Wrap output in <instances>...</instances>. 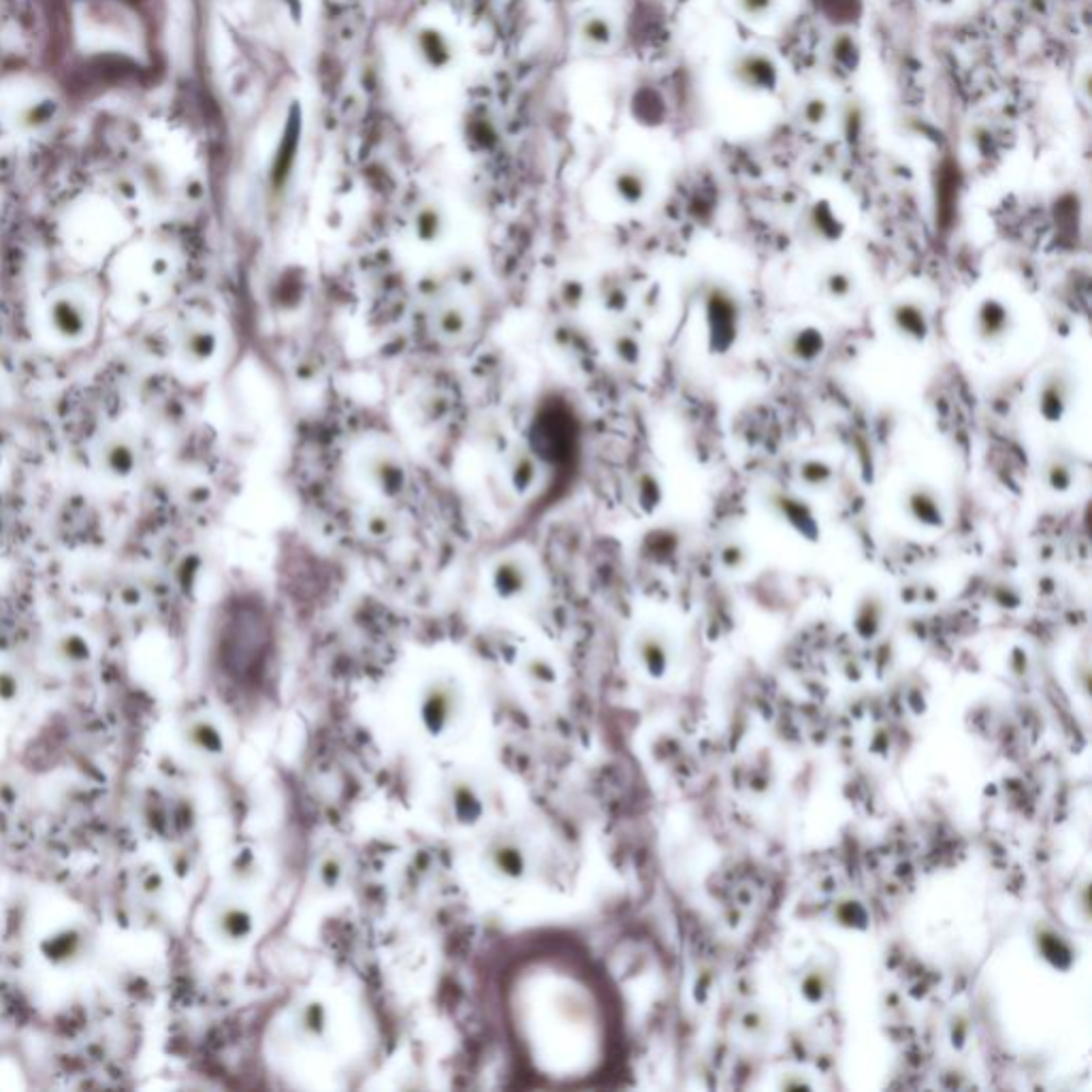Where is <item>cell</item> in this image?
<instances>
[{
    "instance_id": "6da1fadb",
    "label": "cell",
    "mask_w": 1092,
    "mask_h": 1092,
    "mask_svg": "<svg viewBox=\"0 0 1092 1092\" xmlns=\"http://www.w3.org/2000/svg\"><path fill=\"white\" fill-rule=\"evenodd\" d=\"M700 314L711 355H728L743 329V302L726 283H711L700 293Z\"/></svg>"
},
{
    "instance_id": "7a4b0ae2",
    "label": "cell",
    "mask_w": 1092,
    "mask_h": 1092,
    "mask_svg": "<svg viewBox=\"0 0 1092 1092\" xmlns=\"http://www.w3.org/2000/svg\"><path fill=\"white\" fill-rule=\"evenodd\" d=\"M463 687L453 677L440 675L421 687L416 700V715L423 730L429 736L438 738L457 726V721L463 715Z\"/></svg>"
},
{
    "instance_id": "3957f363",
    "label": "cell",
    "mask_w": 1092,
    "mask_h": 1092,
    "mask_svg": "<svg viewBox=\"0 0 1092 1092\" xmlns=\"http://www.w3.org/2000/svg\"><path fill=\"white\" fill-rule=\"evenodd\" d=\"M1077 399V378L1064 363L1045 368L1035 387V412L1047 425L1062 423Z\"/></svg>"
},
{
    "instance_id": "277c9868",
    "label": "cell",
    "mask_w": 1092,
    "mask_h": 1092,
    "mask_svg": "<svg viewBox=\"0 0 1092 1092\" xmlns=\"http://www.w3.org/2000/svg\"><path fill=\"white\" fill-rule=\"evenodd\" d=\"M489 587L501 602H518L533 592V566L521 551H504L489 566Z\"/></svg>"
},
{
    "instance_id": "5b68a950",
    "label": "cell",
    "mask_w": 1092,
    "mask_h": 1092,
    "mask_svg": "<svg viewBox=\"0 0 1092 1092\" xmlns=\"http://www.w3.org/2000/svg\"><path fill=\"white\" fill-rule=\"evenodd\" d=\"M1016 331V314L1009 302L996 295L982 297L971 312V336L984 348L1003 346Z\"/></svg>"
},
{
    "instance_id": "8992f818",
    "label": "cell",
    "mask_w": 1092,
    "mask_h": 1092,
    "mask_svg": "<svg viewBox=\"0 0 1092 1092\" xmlns=\"http://www.w3.org/2000/svg\"><path fill=\"white\" fill-rule=\"evenodd\" d=\"M901 510L911 525L926 531H939L948 525V501L941 489L926 480L909 482L903 489Z\"/></svg>"
},
{
    "instance_id": "52a82bcc",
    "label": "cell",
    "mask_w": 1092,
    "mask_h": 1092,
    "mask_svg": "<svg viewBox=\"0 0 1092 1092\" xmlns=\"http://www.w3.org/2000/svg\"><path fill=\"white\" fill-rule=\"evenodd\" d=\"M359 467H361L365 482L385 499H397L408 489V482H410L408 465L393 450H387V448L368 450L361 457Z\"/></svg>"
},
{
    "instance_id": "ba28073f",
    "label": "cell",
    "mask_w": 1092,
    "mask_h": 1092,
    "mask_svg": "<svg viewBox=\"0 0 1092 1092\" xmlns=\"http://www.w3.org/2000/svg\"><path fill=\"white\" fill-rule=\"evenodd\" d=\"M482 863L493 877L508 884L523 882L531 869L529 850L516 835L493 837L482 852Z\"/></svg>"
},
{
    "instance_id": "9c48e42d",
    "label": "cell",
    "mask_w": 1092,
    "mask_h": 1092,
    "mask_svg": "<svg viewBox=\"0 0 1092 1092\" xmlns=\"http://www.w3.org/2000/svg\"><path fill=\"white\" fill-rule=\"evenodd\" d=\"M886 323L892 336L911 346H924L933 334L931 310L920 297H897L886 308Z\"/></svg>"
},
{
    "instance_id": "30bf717a",
    "label": "cell",
    "mask_w": 1092,
    "mask_h": 1092,
    "mask_svg": "<svg viewBox=\"0 0 1092 1092\" xmlns=\"http://www.w3.org/2000/svg\"><path fill=\"white\" fill-rule=\"evenodd\" d=\"M48 325L56 338L65 342H80L90 334L92 314L88 304L71 293H63L48 304Z\"/></svg>"
},
{
    "instance_id": "8fae6325",
    "label": "cell",
    "mask_w": 1092,
    "mask_h": 1092,
    "mask_svg": "<svg viewBox=\"0 0 1092 1092\" xmlns=\"http://www.w3.org/2000/svg\"><path fill=\"white\" fill-rule=\"evenodd\" d=\"M211 935L224 945H243L254 937L256 918L250 907L239 901H220L211 907L209 914Z\"/></svg>"
},
{
    "instance_id": "7c38bea8",
    "label": "cell",
    "mask_w": 1092,
    "mask_h": 1092,
    "mask_svg": "<svg viewBox=\"0 0 1092 1092\" xmlns=\"http://www.w3.org/2000/svg\"><path fill=\"white\" fill-rule=\"evenodd\" d=\"M444 806L459 826H476L484 817L487 804L480 785L463 774L453 777L444 785Z\"/></svg>"
},
{
    "instance_id": "4fadbf2b",
    "label": "cell",
    "mask_w": 1092,
    "mask_h": 1092,
    "mask_svg": "<svg viewBox=\"0 0 1092 1092\" xmlns=\"http://www.w3.org/2000/svg\"><path fill=\"white\" fill-rule=\"evenodd\" d=\"M826 348H829V340H826L824 329H819L817 325H811V323L789 327L781 338L783 357L789 363L802 365V368L815 365L826 355Z\"/></svg>"
},
{
    "instance_id": "5bb4252c",
    "label": "cell",
    "mask_w": 1092,
    "mask_h": 1092,
    "mask_svg": "<svg viewBox=\"0 0 1092 1092\" xmlns=\"http://www.w3.org/2000/svg\"><path fill=\"white\" fill-rule=\"evenodd\" d=\"M293 1037L304 1045H319L329 1039L331 1011L323 999L310 996L295 1005L291 1013Z\"/></svg>"
},
{
    "instance_id": "9a60e30c",
    "label": "cell",
    "mask_w": 1092,
    "mask_h": 1092,
    "mask_svg": "<svg viewBox=\"0 0 1092 1092\" xmlns=\"http://www.w3.org/2000/svg\"><path fill=\"white\" fill-rule=\"evenodd\" d=\"M768 508L774 512V516L783 523H787L789 529H794L798 535L806 540L819 538V523L813 514L811 506L802 501L798 495L787 491H770L768 493Z\"/></svg>"
},
{
    "instance_id": "2e32d148",
    "label": "cell",
    "mask_w": 1092,
    "mask_h": 1092,
    "mask_svg": "<svg viewBox=\"0 0 1092 1092\" xmlns=\"http://www.w3.org/2000/svg\"><path fill=\"white\" fill-rule=\"evenodd\" d=\"M97 465L105 476L126 480L139 467V450L124 436H107L97 448Z\"/></svg>"
},
{
    "instance_id": "e0dca14e",
    "label": "cell",
    "mask_w": 1092,
    "mask_h": 1092,
    "mask_svg": "<svg viewBox=\"0 0 1092 1092\" xmlns=\"http://www.w3.org/2000/svg\"><path fill=\"white\" fill-rule=\"evenodd\" d=\"M504 474L510 491L518 497L529 495L540 482V463L527 446H514L504 459Z\"/></svg>"
},
{
    "instance_id": "ac0fdd59",
    "label": "cell",
    "mask_w": 1092,
    "mask_h": 1092,
    "mask_svg": "<svg viewBox=\"0 0 1092 1092\" xmlns=\"http://www.w3.org/2000/svg\"><path fill=\"white\" fill-rule=\"evenodd\" d=\"M180 357L188 365H205L209 363L220 348V338L211 327L205 325H188L180 334Z\"/></svg>"
},
{
    "instance_id": "d6986e66",
    "label": "cell",
    "mask_w": 1092,
    "mask_h": 1092,
    "mask_svg": "<svg viewBox=\"0 0 1092 1092\" xmlns=\"http://www.w3.org/2000/svg\"><path fill=\"white\" fill-rule=\"evenodd\" d=\"M1039 476H1041V482L1045 484L1047 491H1052L1056 495L1069 493L1075 487V482H1077L1075 457L1071 455V450H1064L1060 446L1052 448L1045 455L1043 463H1041Z\"/></svg>"
},
{
    "instance_id": "ffe728a7",
    "label": "cell",
    "mask_w": 1092,
    "mask_h": 1092,
    "mask_svg": "<svg viewBox=\"0 0 1092 1092\" xmlns=\"http://www.w3.org/2000/svg\"><path fill=\"white\" fill-rule=\"evenodd\" d=\"M186 747L201 757H220L226 749V738L222 728L209 717H194L184 728Z\"/></svg>"
},
{
    "instance_id": "44dd1931",
    "label": "cell",
    "mask_w": 1092,
    "mask_h": 1092,
    "mask_svg": "<svg viewBox=\"0 0 1092 1092\" xmlns=\"http://www.w3.org/2000/svg\"><path fill=\"white\" fill-rule=\"evenodd\" d=\"M815 287L826 302L846 304L858 291V276L848 265H831L817 273Z\"/></svg>"
},
{
    "instance_id": "7402d4cb",
    "label": "cell",
    "mask_w": 1092,
    "mask_h": 1092,
    "mask_svg": "<svg viewBox=\"0 0 1092 1092\" xmlns=\"http://www.w3.org/2000/svg\"><path fill=\"white\" fill-rule=\"evenodd\" d=\"M843 235V226L839 218L824 205H815L804 222L802 237L808 245H831L839 241Z\"/></svg>"
},
{
    "instance_id": "603a6c76",
    "label": "cell",
    "mask_w": 1092,
    "mask_h": 1092,
    "mask_svg": "<svg viewBox=\"0 0 1092 1092\" xmlns=\"http://www.w3.org/2000/svg\"><path fill=\"white\" fill-rule=\"evenodd\" d=\"M596 302L600 304V308L607 314L619 317V314L628 312V308L632 304L630 285L626 283V278L619 276V273H604V276L596 283Z\"/></svg>"
},
{
    "instance_id": "cb8c5ba5",
    "label": "cell",
    "mask_w": 1092,
    "mask_h": 1092,
    "mask_svg": "<svg viewBox=\"0 0 1092 1092\" xmlns=\"http://www.w3.org/2000/svg\"><path fill=\"white\" fill-rule=\"evenodd\" d=\"M470 327H472L470 312L457 302H446V304L438 306L433 312V331L438 334V338H442L446 342L465 338L470 334Z\"/></svg>"
},
{
    "instance_id": "d4e9b609",
    "label": "cell",
    "mask_w": 1092,
    "mask_h": 1092,
    "mask_svg": "<svg viewBox=\"0 0 1092 1092\" xmlns=\"http://www.w3.org/2000/svg\"><path fill=\"white\" fill-rule=\"evenodd\" d=\"M346 858L338 852H327L317 860L314 867V884L323 892L338 890L346 880Z\"/></svg>"
},
{
    "instance_id": "484cf974",
    "label": "cell",
    "mask_w": 1092,
    "mask_h": 1092,
    "mask_svg": "<svg viewBox=\"0 0 1092 1092\" xmlns=\"http://www.w3.org/2000/svg\"><path fill=\"white\" fill-rule=\"evenodd\" d=\"M521 672H523V679L527 681V685H531L535 689H551L560 681V672H558L556 664L546 655L525 658L521 664Z\"/></svg>"
},
{
    "instance_id": "4316f807",
    "label": "cell",
    "mask_w": 1092,
    "mask_h": 1092,
    "mask_svg": "<svg viewBox=\"0 0 1092 1092\" xmlns=\"http://www.w3.org/2000/svg\"><path fill=\"white\" fill-rule=\"evenodd\" d=\"M613 357L626 368H638L643 361V342L632 329H615L609 340Z\"/></svg>"
},
{
    "instance_id": "83f0119b",
    "label": "cell",
    "mask_w": 1092,
    "mask_h": 1092,
    "mask_svg": "<svg viewBox=\"0 0 1092 1092\" xmlns=\"http://www.w3.org/2000/svg\"><path fill=\"white\" fill-rule=\"evenodd\" d=\"M54 655L63 662V664H71V666H82L86 662H90L92 658V649H90V643L88 638H84L82 634L78 632H67L63 636H58L54 641Z\"/></svg>"
},
{
    "instance_id": "f1b7e54d",
    "label": "cell",
    "mask_w": 1092,
    "mask_h": 1092,
    "mask_svg": "<svg viewBox=\"0 0 1092 1092\" xmlns=\"http://www.w3.org/2000/svg\"><path fill=\"white\" fill-rule=\"evenodd\" d=\"M717 562L726 570H732V573L743 570L751 562V551H749L747 540L740 535H730V538L721 540L717 546Z\"/></svg>"
},
{
    "instance_id": "f546056e",
    "label": "cell",
    "mask_w": 1092,
    "mask_h": 1092,
    "mask_svg": "<svg viewBox=\"0 0 1092 1092\" xmlns=\"http://www.w3.org/2000/svg\"><path fill=\"white\" fill-rule=\"evenodd\" d=\"M397 531V521L395 516L385 510V508H374L365 514V533L376 540V542H385V540H391Z\"/></svg>"
},
{
    "instance_id": "4dcf8cb0",
    "label": "cell",
    "mask_w": 1092,
    "mask_h": 1092,
    "mask_svg": "<svg viewBox=\"0 0 1092 1092\" xmlns=\"http://www.w3.org/2000/svg\"><path fill=\"white\" fill-rule=\"evenodd\" d=\"M835 472L833 467L822 461V459H806L802 465H800V480L813 489H819V487H829L831 480H833Z\"/></svg>"
},
{
    "instance_id": "1f68e13d",
    "label": "cell",
    "mask_w": 1092,
    "mask_h": 1092,
    "mask_svg": "<svg viewBox=\"0 0 1092 1092\" xmlns=\"http://www.w3.org/2000/svg\"><path fill=\"white\" fill-rule=\"evenodd\" d=\"M442 228H444V222H442V216L433 209L429 211H423L416 222H414V233L416 237L423 241V243H433L440 239L442 235Z\"/></svg>"
},
{
    "instance_id": "d6a6232c",
    "label": "cell",
    "mask_w": 1092,
    "mask_h": 1092,
    "mask_svg": "<svg viewBox=\"0 0 1092 1092\" xmlns=\"http://www.w3.org/2000/svg\"><path fill=\"white\" fill-rule=\"evenodd\" d=\"M233 875L239 884H252L260 875V865L252 852H241L233 860Z\"/></svg>"
},
{
    "instance_id": "836d02e7",
    "label": "cell",
    "mask_w": 1092,
    "mask_h": 1092,
    "mask_svg": "<svg viewBox=\"0 0 1092 1092\" xmlns=\"http://www.w3.org/2000/svg\"><path fill=\"white\" fill-rule=\"evenodd\" d=\"M560 302L568 308V310H579L585 302H587V287L581 283V280H566L562 287H560Z\"/></svg>"
},
{
    "instance_id": "e575fe53",
    "label": "cell",
    "mask_w": 1092,
    "mask_h": 1092,
    "mask_svg": "<svg viewBox=\"0 0 1092 1092\" xmlns=\"http://www.w3.org/2000/svg\"><path fill=\"white\" fill-rule=\"evenodd\" d=\"M18 692V681L12 672H0V698L3 700H12Z\"/></svg>"
}]
</instances>
